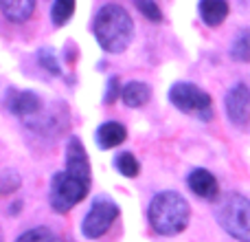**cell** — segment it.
Instances as JSON below:
<instances>
[{
	"label": "cell",
	"instance_id": "7402d4cb",
	"mask_svg": "<svg viewBox=\"0 0 250 242\" xmlns=\"http://www.w3.org/2000/svg\"><path fill=\"white\" fill-rule=\"evenodd\" d=\"M121 95V91H119V77H110L108 79V91H105V104H112L117 97Z\"/></svg>",
	"mask_w": 250,
	"mask_h": 242
},
{
	"label": "cell",
	"instance_id": "ffe728a7",
	"mask_svg": "<svg viewBox=\"0 0 250 242\" xmlns=\"http://www.w3.org/2000/svg\"><path fill=\"white\" fill-rule=\"evenodd\" d=\"M134 4H136V9L147 18V20H151V22L163 20V13H160L158 4H156L154 0H134Z\"/></svg>",
	"mask_w": 250,
	"mask_h": 242
},
{
	"label": "cell",
	"instance_id": "30bf717a",
	"mask_svg": "<svg viewBox=\"0 0 250 242\" xmlns=\"http://www.w3.org/2000/svg\"><path fill=\"white\" fill-rule=\"evenodd\" d=\"M189 187L193 194H198L200 198H207V200H213L217 198V192H220V185H217L215 176L207 169H193L189 174Z\"/></svg>",
	"mask_w": 250,
	"mask_h": 242
},
{
	"label": "cell",
	"instance_id": "ac0fdd59",
	"mask_svg": "<svg viewBox=\"0 0 250 242\" xmlns=\"http://www.w3.org/2000/svg\"><path fill=\"white\" fill-rule=\"evenodd\" d=\"M55 240L57 238L53 236L51 229H46V227H38V229L24 231L16 242H55Z\"/></svg>",
	"mask_w": 250,
	"mask_h": 242
},
{
	"label": "cell",
	"instance_id": "4fadbf2b",
	"mask_svg": "<svg viewBox=\"0 0 250 242\" xmlns=\"http://www.w3.org/2000/svg\"><path fill=\"white\" fill-rule=\"evenodd\" d=\"M2 13L11 22H24L31 18L35 9V0H0Z\"/></svg>",
	"mask_w": 250,
	"mask_h": 242
},
{
	"label": "cell",
	"instance_id": "3957f363",
	"mask_svg": "<svg viewBox=\"0 0 250 242\" xmlns=\"http://www.w3.org/2000/svg\"><path fill=\"white\" fill-rule=\"evenodd\" d=\"M217 222L239 242H250V200L239 194H229L217 205Z\"/></svg>",
	"mask_w": 250,
	"mask_h": 242
},
{
	"label": "cell",
	"instance_id": "44dd1931",
	"mask_svg": "<svg viewBox=\"0 0 250 242\" xmlns=\"http://www.w3.org/2000/svg\"><path fill=\"white\" fill-rule=\"evenodd\" d=\"M38 60H40V64H42L44 69L48 71V73H53V75H60V73H62V69H60V62H57L55 53H53L51 48H40V53H38Z\"/></svg>",
	"mask_w": 250,
	"mask_h": 242
},
{
	"label": "cell",
	"instance_id": "5bb4252c",
	"mask_svg": "<svg viewBox=\"0 0 250 242\" xmlns=\"http://www.w3.org/2000/svg\"><path fill=\"white\" fill-rule=\"evenodd\" d=\"M121 97L123 104H127L129 108H138V106H145L151 97V88L143 82H129L121 88Z\"/></svg>",
	"mask_w": 250,
	"mask_h": 242
},
{
	"label": "cell",
	"instance_id": "8fae6325",
	"mask_svg": "<svg viewBox=\"0 0 250 242\" xmlns=\"http://www.w3.org/2000/svg\"><path fill=\"white\" fill-rule=\"evenodd\" d=\"M125 137H127V130H125L121 123H117V121H108V123L99 125V130H97V143H99V147H104V150L121 145L125 141Z\"/></svg>",
	"mask_w": 250,
	"mask_h": 242
},
{
	"label": "cell",
	"instance_id": "8992f818",
	"mask_svg": "<svg viewBox=\"0 0 250 242\" xmlns=\"http://www.w3.org/2000/svg\"><path fill=\"white\" fill-rule=\"evenodd\" d=\"M117 216H119V207L112 203V200L104 198V196L97 198L95 203H92L90 212L86 214V218H83V222H82L83 236L90 240L101 238V236L112 227V222L117 220Z\"/></svg>",
	"mask_w": 250,
	"mask_h": 242
},
{
	"label": "cell",
	"instance_id": "e0dca14e",
	"mask_svg": "<svg viewBox=\"0 0 250 242\" xmlns=\"http://www.w3.org/2000/svg\"><path fill=\"white\" fill-rule=\"evenodd\" d=\"M114 165H117V169L123 174V176L134 178L138 174V161H136V156L129 154V152H123V154H119L117 159H114Z\"/></svg>",
	"mask_w": 250,
	"mask_h": 242
},
{
	"label": "cell",
	"instance_id": "6da1fadb",
	"mask_svg": "<svg viewBox=\"0 0 250 242\" xmlns=\"http://www.w3.org/2000/svg\"><path fill=\"white\" fill-rule=\"evenodd\" d=\"M92 31L101 48H105L108 53H121L132 42L134 22L121 4H105L97 11Z\"/></svg>",
	"mask_w": 250,
	"mask_h": 242
},
{
	"label": "cell",
	"instance_id": "603a6c76",
	"mask_svg": "<svg viewBox=\"0 0 250 242\" xmlns=\"http://www.w3.org/2000/svg\"><path fill=\"white\" fill-rule=\"evenodd\" d=\"M55 242H62V240H60V238H57V240H55Z\"/></svg>",
	"mask_w": 250,
	"mask_h": 242
},
{
	"label": "cell",
	"instance_id": "ba28073f",
	"mask_svg": "<svg viewBox=\"0 0 250 242\" xmlns=\"http://www.w3.org/2000/svg\"><path fill=\"white\" fill-rule=\"evenodd\" d=\"M66 172L90 181V163H88V154L79 139H70L66 147Z\"/></svg>",
	"mask_w": 250,
	"mask_h": 242
},
{
	"label": "cell",
	"instance_id": "2e32d148",
	"mask_svg": "<svg viewBox=\"0 0 250 242\" xmlns=\"http://www.w3.org/2000/svg\"><path fill=\"white\" fill-rule=\"evenodd\" d=\"M73 13H75V0H55L51 9V20L57 26H62L73 18Z\"/></svg>",
	"mask_w": 250,
	"mask_h": 242
},
{
	"label": "cell",
	"instance_id": "277c9868",
	"mask_svg": "<svg viewBox=\"0 0 250 242\" xmlns=\"http://www.w3.org/2000/svg\"><path fill=\"white\" fill-rule=\"evenodd\" d=\"M88 185L90 181L86 178H79L70 172H60L53 176L51 181V205L55 212L64 214L70 212L77 203H82L88 194Z\"/></svg>",
	"mask_w": 250,
	"mask_h": 242
},
{
	"label": "cell",
	"instance_id": "5b68a950",
	"mask_svg": "<svg viewBox=\"0 0 250 242\" xmlns=\"http://www.w3.org/2000/svg\"><path fill=\"white\" fill-rule=\"evenodd\" d=\"M169 101H171L178 110H182V113H187V115H193V117H198L202 121H208L213 117L211 97L200 86H193V84L180 82V84H176V86H171V91H169Z\"/></svg>",
	"mask_w": 250,
	"mask_h": 242
},
{
	"label": "cell",
	"instance_id": "7c38bea8",
	"mask_svg": "<svg viewBox=\"0 0 250 242\" xmlns=\"http://www.w3.org/2000/svg\"><path fill=\"white\" fill-rule=\"evenodd\" d=\"M200 16L208 26H220L229 16L226 0H200Z\"/></svg>",
	"mask_w": 250,
	"mask_h": 242
},
{
	"label": "cell",
	"instance_id": "9c48e42d",
	"mask_svg": "<svg viewBox=\"0 0 250 242\" xmlns=\"http://www.w3.org/2000/svg\"><path fill=\"white\" fill-rule=\"evenodd\" d=\"M40 106H42L40 97L31 91H18L7 95V108L18 117H31V115L40 113Z\"/></svg>",
	"mask_w": 250,
	"mask_h": 242
},
{
	"label": "cell",
	"instance_id": "d6986e66",
	"mask_svg": "<svg viewBox=\"0 0 250 242\" xmlns=\"http://www.w3.org/2000/svg\"><path fill=\"white\" fill-rule=\"evenodd\" d=\"M18 187H20V176L13 169H2V174H0V194L7 196L11 192H16Z\"/></svg>",
	"mask_w": 250,
	"mask_h": 242
},
{
	"label": "cell",
	"instance_id": "9a60e30c",
	"mask_svg": "<svg viewBox=\"0 0 250 242\" xmlns=\"http://www.w3.org/2000/svg\"><path fill=\"white\" fill-rule=\"evenodd\" d=\"M230 57L235 62H250V29H242L230 44Z\"/></svg>",
	"mask_w": 250,
	"mask_h": 242
},
{
	"label": "cell",
	"instance_id": "7a4b0ae2",
	"mask_svg": "<svg viewBox=\"0 0 250 242\" xmlns=\"http://www.w3.org/2000/svg\"><path fill=\"white\" fill-rule=\"evenodd\" d=\"M189 205L176 192H160L149 205V222L160 236L182 234L189 225Z\"/></svg>",
	"mask_w": 250,
	"mask_h": 242
},
{
	"label": "cell",
	"instance_id": "52a82bcc",
	"mask_svg": "<svg viewBox=\"0 0 250 242\" xmlns=\"http://www.w3.org/2000/svg\"><path fill=\"white\" fill-rule=\"evenodd\" d=\"M226 115L235 125H246L250 121V88L246 84H237L229 91L224 99Z\"/></svg>",
	"mask_w": 250,
	"mask_h": 242
}]
</instances>
